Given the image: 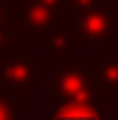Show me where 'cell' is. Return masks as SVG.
<instances>
[{
    "instance_id": "obj_2",
    "label": "cell",
    "mask_w": 118,
    "mask_h": 120,
    "mask_svg": "<svg viewBox=\"0 0 118 120\" xmlns=\"http://www.w3.org/2000/svg\"><path fill=\"white\" fill-rule=\"evenodd\" d=\"M48 101L45 106L54 103H110L107 98H101L93 81H90L87 70L82 61H48Z\"/></svg>"
},
{
    "instance_id": "obj_7",
    "label": "cell",
    "mask_w": 118,
    "mask_h": 120,
    "mask_svg": "<svg viewBox=\"0 0 118 120\" xmlns=\"http://www.w3.org/2000/svg\"><path fill=\"white\" fill-rule=\"evenodd\" d=\"M39 48H42V59L48 61H67L73 59V50H76V42H73V34H70V20H65L59 28H54L42 42H39Z\"/></svg>"
},
{
    "instance_id": "obj_8",
    "label": "cell",
    "mask_w": 118,
    "mask_h": 120,
    "mask_svg": "<svg viewBox=\"0 0 118 120\" xmlns=\"http://www.w3.org/2000/svg\"><path fill=\"white\" fill-rule=\"evenodd\" d=\"M23 48H31L28 39L20 28V22L14 20V14L8 8V0H0V56H6L11 50H23Z\"/></svg>"
},
{
    "instance_id": "obj_6",
    "label": "cell",
    "mask_w": 118,
    "mask_h": 120,
    "mask_svg": "<svg viewBox=\"0 0 118 120\" xmlns=\"http://www.w3.org/2000/svg\"><path fill=\"white\" fill-rule=\"evenodd\" d=\"M113 103H54L45 106L48 120H107Z\"/></svg>"
},
{
    "instance_id": "obj_9",
    "label": "cell",
    "mask_w": 118,
    "mask_h": 120,
    "mask_svg": "<svg viewBox=\"0 0 118 120\" xmlns=\"http://www.w3.org/2000/svg\"><path fill=\"white\" fill-rule=\"evenodd\" d=\"M20 106H23L20 98L0 90V120H20Z\"/></svg>"
},
{
    "instance_id": "obj_5",
    "label": "cell",
    "mask_w": 118,
    "mask_h": 120,
    "mask_svg": "<svg viewBox=\"0 0 118 120\" xmlns=\"http://www.w3.org/2000/svg\"><path fill=\"white\" fill-rule=\"evenodd\" d=\"M84 70H87L90 81L96 92L107 101H115L118 98V53H107V56H90L82 61Z\"/></svg>"
},
{
    "instance_id": "obj_4",
    "label": "cell",
    "mask_w": 118,
    "mask_h": 120,
    "mask_svg": "<svg viewBox=\"0 0 118 120\" xmlns=\"http://www.w3.org/2000/svg\"><path fill=\"white\" fill-rule=\"evenodd\" d=\"M8 8H11L14 20L20 22V28L34 50L54 28H59L67 20L65 0H8Z\"/></svg>"
},
{
    "instance_id": "obj_3",
    "label": "cell",
    "mask_w": 118,
    "mask_h": 120,
    "mask_svg": "<svg viewBox=\"0 0 118 120\" xmlns=\"http://www.w3.org/2000/svg\"><path fill=\"white\" fill-rule=\"evenodd\" d=\"M48 78V59L37 56V50L23 48L0 56V90L25 101Z\"/></svg>"
},
{
    "instance_id": "obj_1",
    "label": "cell",
    "mask_w": 118,
    "mask_h": 120,
    "mask_svg": "<svg viewBox=\"0 0 118 120\" xmlns=\"http://www.w3.org/2000/svg\"><path fill=\"white\" fill-rule=\"evenodd\" d=\"M70 34L76 48H90L98 56L118 53V8L110 6H84L67 11Z\"/></svg>"
},
{
    "instance_id": "obj_10",
    "label": "cell",
    "mask_w": 118,
    "mask_h": 120,
    "mask_svg": "<svg viewBox=\"0 0 118 120\" xmlns=\"http://www.w3.org/2000/svg\"><path fill=\"white\" fill-rule=\"evenodd\" d=\"M107 120H118V109H115V106H110V112H107Z\"/></svg>"
}]
</instances>
